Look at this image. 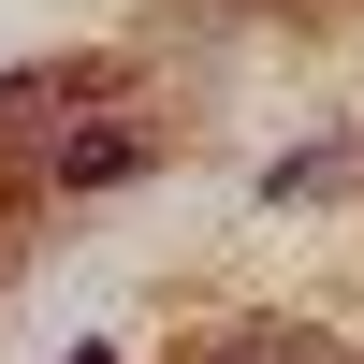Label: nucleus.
Returning a JSON list of instances; mask_svg holds the SVG:
<instances>
[{
	"mask_svg": "<svg viewBox=\"0 0 364 364\" xmlns=\"http://www.w3.org/2000/svg\"><path fill=\"white\" fill-rule=\"evenodd\" d=\"M350 175H364V146H306V161H277L262 190H277V204H306V190H350Z\"/></svg>",
	"mask_w": 364,
	"mask_h": 364,
	"instance_id": "nucleus-4",
	"label": "nucleus"
},
{
	"mask_svg": "<svg viewBox=\"0 0 364 364\" xmlns=\"http://www.w3.org/2000/svg\"><path fill=\"white\" fill-rule=\"evenodd\" d=\"M146 161H161V132H146V117H87V132L44 146V190H117V175H146Z\"/></svg>",
	"mask_w": 364,
	"mask_h": 364,
	"instance_id": "nucleus-1",
	"label": "nucleus"
},
{
	"mask_svg": "<svg viewBox=\"0 0 364 364\" xmlns=\"http://www.w3.org/2000/svg\"><path fill=\"white\" fill-rule=\"evenodd\" d=\"M204 364H336V350H321V336H291V321H248V336H219Z\"/></svg>",
	"mask_w": 364,
	"mask_h": 364,
	"instance_id": "nucleus-3",
	"label": "nucleus"
},
{
	"mask_svg": "<svg viewBox=\"0 0 364 364\" xmlns=\"http://www.w3.org/2000/svg\"><path fill=\"white\" fill-rule=\"evenodd\" d=\"M117 87V58H58V73H15L0 87V146H44L58 132V102H102Z\"/></svg>",
	"mask_w": 364,
	"mask_h": 364,
	"instance_id": "nucleus-2",
	"label": "nucleus"
}]
</instances>
